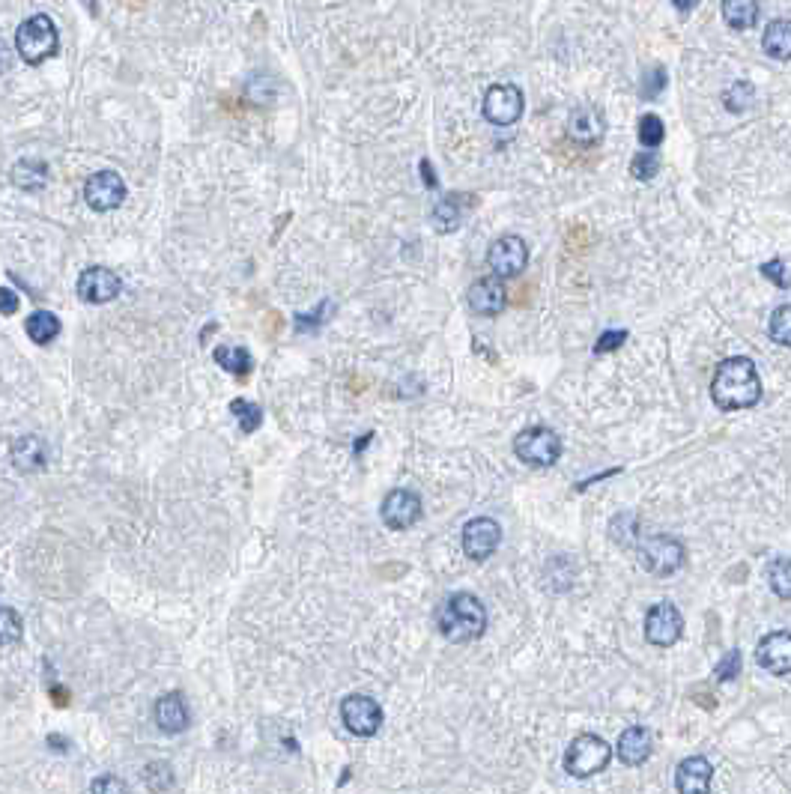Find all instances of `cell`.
<instances>
[{
	"label": "cell",
	"instance_id": "cell-26",
	"mask_svg": "<svg viewBox=\"0 0 791 794\" xmlns=\"http://www.w3.org/2000/svg\"><path fill=\"white\" fill-rule=\"evenodd\" d=\"M463 200H466L463 195H445V198L433 206V224H436L439 233H451V230L460 227V221H463Z\"/></svg>",
	"mask_w": 791,
	"mask_h": 794
},
{
	"label": "cell",
	"instance_id": "cell-1",
	"mask_svg": "<svg viewBox=\"0 0 791 794\" xmlns=\"http://www.w3.org/2000/svg\"><path fill=\"white\" fill-rule=\"evenodd\" d=\"M711 397L726 412L756 406L762 400V380H759L753 359H747V356L723 359L717 374H714V383H711Z\"/></svg>",
	"mask_w": 791,
	"mask_h": 794
},
{
	"label": "cell",
	"instance_id": "cell-5",
	"mask_svg": "<svg viewBox=\"0 0 791 794\" xmlns=\"http://www.w3.org/2000/svg\"><path fill=\"white\" fill-rule=\"evenodd\" d=\"M514 454L529 466H556V460L562 457V439L550 427H529L517 433Z\"/></svg>",
	"mask_w": 791,
	"mask_h": 794
},
{
	"label": "cell",
	"instance_id": "cell-8",
	"mask_svg": "<svg viewBox=\"0 0 791 794\" xmlns=\"http://www.w3.org/2000/svg\"><path fill=\"white\" fill-rule=\"evenodd\" d=\"M523 93L517 84H493L487 93H484V120L493 123V126H514L520 117H523Z\"/></svg>",
	"mask_w": 791,
	"mask_h": 794
},
{
	"label": "cell",
	"instance_id": "cell-18",
	"mask_svg": "<svg viewBox=\"0 0 791 794\" xmlns=\"http://www.w3.org/2000/svg\"><path fill=\"white\" fill-rule=\"evenodd\" d=\"M711 777H714L711 762L705 756H690L678 765L675 786L681 794H705L711 792Z\"/></svg>",
	"mask_w": 791,
	"mask_h": 794
},
{
	"label": "cell",
	"instance_id": "cell-44",
	"mask_svg": "<svg viewBox=\"0 0 791 794\" xmlns=\"http://www.w3.org/2000/svg\"><path fill=\"white\" fill-rule=\"evenodd\" d=\"M51 699H54L57 708H66V705H69V693H66L63 687H54V690H51Z\"/></svg>",
	"mask_w": 791,
	"mask_h": 794
},
{
	"label": "cell",
	"instance_id": "cell-7",
	"mask_svg": "<svg viewBox=\"0 0 791 794\" xmlns=\"http://www.w3.org/2000/svg\"><path fill=\"white\" fill-rule=\"evenodd\" d=\"M487 266H490V272L499 275L502 281L523 275L526 266H529V245H526V239H523V236H514V233L499 236V239L487 248Z\"/></svg>",
	"mask_w": 791,
	"mask_h": 794
},
{
	"label": "cell",
	"instance_id": "cell-39",
	"mask_svg": "<svg viewBox=\"0 0 791 794\" xmlns=\"http://www.w3.org/2000/svg\"><path fill=\"white\" fill-rule=\"evenodd\" d=\"M18 296L9 290V287H0V314H6V317H12L15 311H18Z\"/></svg>",
	"mask_w": 791,
	"mask_h": 794
},
{
	"label": "cell",
	"instance_id": "cell-15",
	"mask_svg": "<svg viewBox=\"0 0 791 794\" xmlns=\"http://www.w3.org/2000/svg\"><path fill=\"white\" fill-rule=\"evenodd\" d=\"M120 278L108 269V266H90L81 278H78V296L90 305H105L111 299H117L120 293Z\"/></svg>",
	"mask_w": 791,
	"mask_h": 794
},
{
	"label": "cell",
	"instance_id": "cell-32",
	"mask_svg": "<svg viewBox=\"0 0 791 794\" xmlns=\"http://www.w3.org/2000/svg\"><path fill=\"white\" fill-rule=\"evenodd\" d=\"M230 412L239 418L242 433H254L260 427V421H263V409L257 403H251V400H242V397L230 403Z\"/></svg>",
	"mask_w": 791,
	"mask_h": 794
},
{
	"label": "cell",
	"instance_id": "cell-38",
	"mask_svg": "<svg viewBox=\"0 0 791 794\" xmlns=\"http://www.w3.org/2000/svg\"><path fill=\"white\" fill-rule=\"evenodd\" d=\"M762 272H765V278H771L777 287H789L791 281L786 278V269H783V260H771V263H765L762 266Z\"/></svg>",
	"mask_w": 791,
	"mask_h": 794
},
{
	"label": "cell",
	"instance_id": "cell-10",
	"mask_svg": "<svg viewBox=\"0 0 791 794\" xmlns=\"http://www.w3.org/2000/svg\"><path fill=\"white\" fill-rule=\"evenodd\" d=\"M684 633V615L675 603H654L645 615V639L657 648H669Z\"/></svg>",
	"mask_w": 791,
	"mask_h": 794
},
{
	"label": "cell",
	"instance_id": "cell-33",
	"mask_svg": "<svg viewBox=\"0 0 791 794\" xmlns=\"http://www.w3.org/2000/svg\"><path fill=\"white\" fill-rule=\"evenodd\" d=\"M657 171H660V159L654 156V150H645V153L633 156V162H630V174H633V180H639V183L654 180Z\"/></svg>",
	"mask_w": 791,
	"mask_h": 794
},
{
	"label": "cell",
	"instance_id": "cell-31",
	"mask_svg": "<svg viewBox=\"0 0 791 794\" xmlns=\"http://www.w3.org/2000/svg\"><path fill=\"white\" fill-rule=\"evenodd\" d=\"M768 335H771V341H774V344H780V347H791V305H780V308L771 314Z\"/></svg>",
	"mask_w": 791,
	"mask_h": 794
},
{
	"label": "cell",
	"instance_id": "cell-21",
	"mask_svg": "<svg viewBox=\"0 0 791 794\" xmlns=\"http://www.w3.org/2000/svg\"><path fill=\"white\" fill-rule=\"evenodd\" d=\"M651 747H654V738H651V729H645V726H630L627 732H621V738H618V759L624 762V765H642L648 756H651Z\"/></svg>",
	"mask_w": 791,
	"mask_h": 794
},
{
	"label": "cell",
	"instance_id": "cell-11",
	"mask_svg": "<svg viewBox=\"0 0 791 794\" xmlns=\"http://www.w3.org/2000/svg\"><path fill=\"white\" fill-rule=\"evenodd\" d=\"M502 544V526L493 517H475L463 526V553L472 562H487Z\"/></svg>",
	"mask_w": 791,
	"mask_h": 794
},
{
	"label": "cell",
	"instance_id": "cell-46",
	"mask_svg": "<svg viewBox=\"0 0 791 794\" xmlns=\"http://www.w3.org/2000/svg\"><path fill=\"white\" fill-rule=\"evenodd\" d=\"M672 3H675L678 12H693L699 6V0H672Z\"/></svg>",
	"mask_w": 791,
	"mask_h": 794
},
{
	"label": "cell",
	"instance_id": "cell-22",
	"mask_svg": "<svg viewBox=\"0 0 791 794\" xmlns=\"http://www.w3.org/2000/svg\"><path fill=\"white\" fill-rule=\"evenodd\" d=\"M762 48L774 60H791V21L774 18L762 33Z\"/></svg>",
	"mask_w": 791,
	"mask_h": 794
},
{
	"label": "cell",
	"instance_id": "cell-4",
	"mask_svg": "<svg viewBox=\"0 0 791 794\" xmlns=\"http://www.w3.org/2000/svg\"><path fill=\"white\" fill-rule=\"evenodd\" d=\"M609 759H612V750L603 738L580 735L571 741V747L565 753V771L577 780H589L609 765Z\"/></svg>",
	"mask_w": 791,
	"mask_h": 794
},
{
	"label": "cell",
	"instance_id": "cell-41",
	"mask_svg": "<svg viewBox=\"0 0 791 794\" xmlns=\"http://www.w3.org/2000/svg\"><path fill=\"white\" fill-rule=\"evenodd\" d=\"M418 168H421V180H424V186H427V189H436V174H433V165H430L427 159H421V165H418Z\"/></svg>",
	"mask_w": 791,
	"mask_h": 794
},
{
	"label": "cell",
	"instance_id": "cell-17",
	"mask_svg": "<svg viewBox=\"0 0 791 794\" xmlns=\"http://www.w3.org/2000/svg\"><path fill=\"white\" fill-rule=\"evenodd\" d=\"M603 132H606V123H603V114L594 105H580L571 114V120H568L571 141H577L583 147H597L603 141Z\"/></svg>",
	"mask_w": 791,
	"mask_h": 794
},
{
	"label": "cell",
	"instance_id": "cell-30",
	"mask_svg": "<svg viewBox=\"0 0 791 794\" xmlns=\"http://www.w3.org/2000/svg\"><path fill=\"white\" fill-rule=\"evenodd\" d=\"M666 138V126L657 114H642L639 117V144L645 150H657Z\"/></svg>",
	"mask_w": 791,
	"mask_h": 794
},
{
	"label": "cell",
	"instance_id": "cell-42",
	"mask_svg": "<svg viewBox=\"0 0 791 794\" xmlns=\"http://www.w3.org/2000/svg\"><path fill=\"white\" fill-rule=\"evenodd\" d=\"M12 69V48L0 39V75H6Z\"/></svg>",
	"mask_w": 791,
	"mask_h": 794
},
{
	"label": "cell",
	"instance_id": "cell-34",
	"mask_svg": "<svg viewBox=\"0 0 791 794\" xmlns=\"http://www.w3.org/2000/svg\"><path fill=\"white\" fill-rule=\"evenodd\" d=\"M666 81H669V78H666V69H663V66H654V69H648V72L642 75L639 96H642V99H648V102H651V99H657V96L666 90Z\"/></svg>",
	"mask_w": 791,
	"mask_h": 794
},
{
	"label": "cell",
	"instance_id": "cell-25",
	"mask_svg": "<svg viewBox=\"0 0 791 794\" xmlns=\"http://www.w3.org/2000/svg\"><path fill=\"white\" fill-rule=\"evenodd\" d=\"M759 15H762V3L759 0H723V21L732 30L756 27Z\"/></svg>",
	"mask_w": 791,
	"mask_h": 794
},
{
	"label": "cell",
	"instance_id": "cell-37",
	"mask_svg": "<svg viewBox=\"0 0 791 794\" xmlns=\"http://www.w3.org/2000/svg\"><path fill=\"white\" fill-rule=\"evenodd\" d=\"M621 344H627V332H624V329H609V332H603V335L594 341V353H597V356H603V353H615Z\"/></svg>",
	"mask_w": 791,
	"mask_h": 794
},
{
	"label": "cell",
	"instance_id": "cell-6",
	"mask_svg": "<svg viewBox=\"0 0 791 794\" xmlns=\"http://www.w3.org/2000/svg\"><path fill=\"white\" fill-rule=\"evenodd\" d=\"M639 559H642V568L654 577H669L675 571H681L687 553H684V544L669 538V535H654V538H645L639 544Z\"/></svg>",
	"mask_w": 791,
	"mask_h": 794
},
{
	"label": "cell",
	"instance_id": "cell-20",
	"mask_svg": "<svg viewBox=\"0 0 791 794\" xmlns=\"http://www.w3.org/2000/svg\"><path fill=\"white\" fill-rule=\"evenodd\" d=\"M9 457H12V466L18 469V472H39V469H45V463H48V448H45V442L39 439V436H18L15 442H12V451H9Z\"/></svg>",
	"mask_w": 791,
	"mask_h": 794
},
{
	"label": "cell",
	"instance_id": "cell-28",
	"mask_svg": "<svg viewBox=\"0 0 791 794\" xmlns=\"http://www.w3.org/2000/svg\"><path fill=\"white\" fill-rule=\"evenodd\" d=\"M768 583H771V592L783 600H791V559L780 556L771 562L768 568Z\"/></svg>",
	"mask_w": 791,
	"mask_h": 794
},
{
	"label": "cell",
	"instance_id": "cell-19",
	"mask_svg": "<svg viewBox=\"0 0 791 794\" xmlns=\"http://www.w3.org/2000/svg\"><path fill=\"white\" fill-rule=\"evenodd\" d=\"M153 717H156V726L162 729V732H168V735H180V732H186L189 729V705H186V699H183V693H165L159 702H156V711H153Z\"/></svg>",
	"mask_w": 791,
	"mask_h": 794
},
{
	"label": "cell",
	"instance_id": "cell-27",
	"mask_svg": "<svg viewBox=\"0 0 791 794\" xmlns=\"http://www.w3.org/2000/svg\"><path fill=\"white\" fill-rule=\"evenodd\" d=\"M212 359L218 362L221 371H227L233 377H248L251 368H254V359H251V353L245 347H218L212 353Z\"/></svg>",
	"mask_w": 791,
	"mask_h": 794
},
{
	"label": "cell",
	"instance_id": "cell-13",
	"mask_svg": "<svg viewBox=\"0 0 791 794\" xmlns=\"http://www.w3.org/2000/svg\"><path fill=\"white\" fill-rule=\"evenodd\" d=\"M466 302H469V308H472L478 317H499V314L508 308V290H505V281H502L499 275L478 278V281L469 287Z\"/></svg>",
	"mask_w": 791,
	"mask_h": 794
},
{
	"label": "cell",
	"instance_id": "cell-14",
	"mask_svg": "<svg viewBox=\"0 0 791 794\" xmlns=\"http://www.w3.org/2000/svg\"><path fill=\"white\" fill-rule=\"evenodd\" d=\"M380 514H383V523H386L389 529L403 532V529H409V526L418 523V517H421V496H418L415 490H403V487H400V490H392V493L383 499Z\"/></svg>",
	"mask_w": 791,
	"mask_h": 794
},
{
	"label": "cell",
	"instance_id": "cell-24",
	"mask_svg": "<svg viewBox=\"0 0 791 794\" xmlns=\"http://www.w3.org/2000/svg\"><path fill=\"white\" fill-rule=\"evenodd\" d=\"M60 320H57V314H51V311H33L30 317H27V323H24V332H27V338L33 341V344H39V347H48L51 341H57L60 338Z\"/></svg>",
	"mask_w": 791,
	"mask_h": 794
},
{
	"label": "cell",
	"instance_id": "cell-36",
	"mask_svg": "<svg viewBox=\"0 0 791 794\" xmlns=\"http://www.w3.org/2000/svg\"><path fill=\"white\" fill-rule=\"evenodd\" d=\"M738 672H741V651L738 648H732L720 663H717V669H714V678L720 681V684H726V681H735L738 678Z\"/></svg>",
	"mask_w": 791,
	"mask_h": 794
},
{
	"label": "cell",
	"instance_id": "cell-23",
	"mask_svg": "<svg viewBox=\"0 0 791 794\" xmlns=\"http://www.w3.org/2000/svg\"><path fill=\"white\" fill-rule=\"evenodd\" d=\"M48 183V165L39 159H21L12 168V186L21 192H39Z\"/></svg>",
	"mask_w": 791,
	"mask_h": 794
},
{
	"label": "cell",
	"instance_id": "cell-35",
	"mask_svg": "<svg viewBox=\"0 0 791 794\" xmlns=\"http://www.w3.org/2000/svg\"><path fill=\"white\" fill-rule=\"evenodd\" d=\"M21 618H18V612L15 609H9V606H0V645H12V642H18L21 639Z\"/></svg>",
	"mask_w": 791,
	"mask_h": 794
},
{
	"label": "cell",
	"instance_id": "cell-45",
	"mask_svg": "<svg viewBox=\"0 0 791 794\" xmlns=\"http://www.w3.org/2000/svg\"><path fill=\"white\" fill-rule=\"evenodd\" d=\"M326 311H329V302H323V305L317 308V314H311V320H320V314H326ZM305 320H308V317H302V314L296 317V323H299L296 329H299V332H302V326H305ZM314 326H317V323H314Z\"/></svg>",
	"mask_w": 791,
	"mask_h": 794
},
{
	"label": "cell",
	"instance_id": "cell-29",
	"mask_svg": "<svg viewBox=\"0 0 791 794\" xmlns=\"http://www.w3.org/2000/svg\"><path fill=\"white\" fill-rule=\"evenodd\" d=\"M753 96H756V87L750 81H735L726 93H723V105L732 111V114H744L750 105H753Z\"/></svg>",
	"mask_w": 791,
	"mask_h": 794
},
{
	"label": "cell",
	"instance_id": "cell-9",
	"mask_svg": "<svg viewBox=\"0 0 791 794\" xmlns=\"http://www.w3.org/2000/svg\"><path fill=\"white\" fill-rule=\"evenodd\" d=\"M341 720H344L347 732H353L356 738H374L383 726V708L377 699H371L365 693H353L341 705Z\"/></svg>",
	"mask_w": 791,
	"mask_h": 794
},
{
	"label": "cell",
	"instance_id": "cell-2",
	"mask_svg": "<svg viewBox=\"0 0 791 794\" xmlns=\"http://www.w3.org/2000/svg\"><path fill=\"white\" fill-rule=\"evenodd\" d=\"M436 627L448 642H472L487 630V609L475 595L457 592L436 609Z\"/></svg>",
	"mask_w": 791,
	"mask_h": 794
},
{
	"label": "cell",
	"instance_id": "cell-40",
	"mask_svg": "<svg viewBox=\"0 0 791 794\" xmlns=\"http://www.w3.org/2000/svg\"><path fill=\"white\" fill-rule=\"evenodd\" d=\"M90 789H93V792H129V786L120 783V780H99V783H93Z\"/></svg>",
	"mask_w": 791,
	"mask_h": 794
},
{
	"label": "cell",
	"instance_id": "cell-43",
	"mask_svg": "<svg viewBox=\"0 0 791 794\" xmlns=\"http://www.w3.org/2000/svg\"><path fill=\"white\" fill-rule=\"evenodd\" d=\"M693 699H696V702H702V708H705V711H714V705H717L714 693H708V690H702V693H693Z\"/></svg>",
	"mask_w": 791,
	"mask_h": 794
},
{
	"label": "cell",
	"instance_id": "cell-47",
	"mask_svg": "<svg viewBox=\"0 0 791 794\" xmlns=\"http://www.w3.org/2000/svg\"><path fill=\"white\" fill-rule=\"evenodd\" d=\"M48 744H51L54 750H60V753H63V750H69V744H66L60 735H48Z\"/></svg>",
	"mask_w": 791,
	"mask_h": 794
},
{
	"label": "cell",
	"instance_id": "cell-12",
	"mask_svg": "<svg viewBox=\"0 0 791 794\" xmlns=\"http://www.w3.org/2000/svg\"><path fill=\"white\" fill-rule=\"evenodd\" d=\"M84 200L96 212H111L126 200V183L117 171H99L87 180L84 186Z\"/></svg>",
	"mask_w": 791,
	"mask_h": 794
},
{
	"label": "cell",
	"instance_id": "cell-16",
	"mask_svg": "<svg viewBox=\"0 0 791 794\" xmlns=\"http://www.w3.org/2000/svg\"><path fill=\"white\" fill-rule=\"evenodd\" d=\"M756 660L765 672L771 675H789L791 672V633L789 630H777L768 633L759 645H756Z\"/></svg>",
	"mask_w": 791,
	"mask_h": 794
},
{
	"label": "cell",
	"instance_id": "cell-3",
	"mask_svg": "<svg viewBox=\"0 0 791 794\" xmlns=\"http://www.w3.org/2000/svg\"><path fill=\"white\" fill-rule=\"evenodd\" d=\"M57 45H60V36H57V27L48 15H30L15 33V51L30 66H39L48 57H54Z\"/></svg>",
	"mask_w": 791,
	"mask_h": 794
}]
</instances>
